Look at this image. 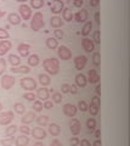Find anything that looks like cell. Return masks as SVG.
I'll return each mask as SVG.
<instances>
[{
	"label": "cell",
	"mask_w": 130,
	"mask_h": 146,
	"mask_svg": "<svg viewBox=\"0 0 130 146\" xmlns=\"http://www.w3.org/2000/svg\"><path fill=\"white\" fill-rule=\"evenodd\" d=\"M44 70L46 71V74L56 76L60 72V61L55 57H49L43 61Z\"/></svg>",
	"instance_id": "obj_1"
},
{
	"label": "cell",
	"mask_w": 130,
	"mask_h": 146,
	"mask_svg": "<svg viewBox=\"0 0 130 146\" xmlns=\"http://www.w3.org/2000/svg\"><path fill=\"white\" fill-rule=\"evenodd\" d=\"M45 26V22H44V16L40 11H37L33 15V17L30 18V28L34 32H38Z\"/></svg>",
	"instance_id": "obj_2"
},
{
	"label": "cell",
	"mask_w": 130,
	"mask_h": 146,
	"mask_svg": "<svg viewBox=\"0 0 130 146\" xmlns=\"http://www.w3.org/2000/svg\"><path fill=\"white\" fill-rule=\"evenodd\" d=\"M20 84H21V88L26 91H34L35 89H38V83L33 78H30V77L21 78Z\"/></svg>",
	"instance_id": "obj_3"
},
{
	"label": "cell",
	"mask_w": 130,
	"mask_h": 146,
	"mask_svg": "<svg viewBox=\"0 0 130 146\" xmlns=\"http://www.w3.org/2000/svg\"><path fill=\"white\" fill-rule=\"evenodd\" d=\"M16 83V79L15 77L11 76V74H3L1 78H0V84H1V88L5 89V90H9L11 89L13 85Z\"/></svg>",
	"instance_id": "obj_4"
},
{
	"label": "cell",
	"mask_w": 130,
	"mask_h": 146,
	"mask_svg": "<svg viewBox=\"0 0 130 146\" xmlns=\"http://www.w3.org/2000/svg\"><path fill=\"white\" fill-rule=\"evenodd\" d=\"M18 15L21 17V20L23 21H30V18H32V10H30L29 5H27V4H21L20 7H18Z\"/></svg>",
	"instance_id": "obj_5"
},
{
	"label": "cell",
	"mask_w": 130,
	"mask_h": 146,
	"mask_svg": "<svg viewBox=\"0 0 130 146\" xmlns=\"http://www.w3.org/2000/svg\"><path fill=\"white\" fill-rule=\"evenodd\" d=\"M100 106H101V101H100V98L97 96H94L90 101V105L88 106V111L90 112L91 116H96L98 111H100Z\"/></svg>",
	"instance_id": "obj_6"
},
{
	"label": "cell",
	"mask_w": 130,
	"mask_h": 146,
	"mask_svg": "<svg viewBox=\"0 0 130 146\" xmlns=\"http://www.w3.org/2000/svg\"><path fill=\"white\" fill-rule=\"evenodd\" d=\"M15 116H13L12 111H5V112H0V125H10Z\"/></svg>",
	"instance_id": "obj_7"
},
{
	"label": "cell",
	"mask_w": 130,
	"mask_h": 146,
	"mask_svg": "<svg viewBox=\"0 0 130 146\" xmlns=\"http://www.w3.org/2000/svg\"><path fill=\"white\" fill-rule=\"evenodd\" d=\"M57 55H59L60 60H62V61H68L72 58V51L66 45L59 46V49H57Z\"/></svg>",
	"instance_id": "obj_8"
},
{
	"label": "cell",
	"mask_w": 130,
	"mask_h": 146,
	"mask_svg": "<svg viewBox=\"0 0 130 146\" xmlns=\"http://www.w3.org/2000/svg\"><path fill=\"white\" fill-rule=\"evenodd\" d=\"M69 130L73 136H78L79 133H80V129H82V124H80V122L78 118H72V119L69 121Z\"/></svg>",
	"instance_id": "obj_9"
},
{
	"label": "cell",
	"mask_w": 130,
	"mask_h": 146,
	"mask_svg": "<svg viewBox=\"0 0 130 146\" xmlns=\"http://www.w3.org/2000/svg\"><path fill=\"white\" fill-rule=\"evenodd\" d=\"M30 135H32L35 140L40 141V140H44L46 138V131L42 127H34L33 129H30Z\"/></svg>",
	"instance_id": "obj_10"
},
{
	"label": "cell",
	"mask_w": 130,
	"mask_h": 146,
	"mask_svg": "<svg viewBox=\"0 0 130 146\" xmlns=\"http://www.w3.org/2000/svg\"><path fill=\"white\" fill-rule=\"evenodd\" d=\"M73 18L78 22V23H86V20H88V10H85V9L82 7L79 11H77V12L74 13Z\"/></svg>",
	"instance_id": "obj_11"
},
{
	"label": "cell",
	"mask_w": 130,
	"mask_h": 146,
	"mask_svg": "<svg viewBox=\"0 0 130 146\" xmlns=\"http://www.w3.org/2000/svg\"><path fill=\"white\" fill-rule=\"evenodd\" d=\"M50 91H49L48 88H45V86H42V88H38L37 90V94H35V96H37V99H39V101H48L49 98H50Z\"/></svg>",
	"instance_id": "obj_12"
},
{
	"label": "cell",
	"mask_w": 130,
	"mask_h": 146,
	"mask_svg": "<svg viewBox=\"0 0 130 146\" xmlns=\"http://www.w3.org/2000/svg\"><path fill=\"white\" fill-rule=\"evenodd\" d=\"M88 63V57L82 55V56H77L74 58V66H75V70L78 71H83L85 66H86Z\"/></svg>",
	"instance_id": "obj_13"
},
{
	"label": "cell",
	"mask_w": 130,
	"mask_h": 146,
	"mask_svg": "<svg viewBox=\"0 0 130 146\" xmlns=\"http://www.w3.org/2000/svg\"><path fill=\"white\" fill-rule=\"evenodd\" d=\"M12 48L11 40H0V57L6 55Z\"/></svg>",
	"instance_id": "obj_14"
},
{
	"label": "cell",
	"mask_w": 130,
	"mask_h": 146,
	"mask_svg": "<svg viewBox=\"0 0 130 146\" xmlns=\"http://www.w3.org/2000/svg\"><path fill=\"white\" fill-rule=\"evenodd\" d=\"M17 51H18L21 57H28L29 56V51H30V45L27 43H21L17 46Z\"/></svg>",
	"instance_id": "obj_15"
},
{
	"label": "cell",
	"mask_w": 130,
	"mask_h": 146,
	"mask_svg": "<svg viewBox=\"0 0 130 146\" xmlns=\"http://www.w3.org/2000/svg\"><path fill=\"white\" fill-rule=\"evenodd\" d=\"M65 9V3L61 1V0H55V1H52V5H51V12L55 13V15H59Z\"/></svg>",
	"instance_id": "obj_16"
},
{
	"label": "cell",
	"mask_w": 130,
	"mask_h": 146,
	"mask_svg": "<svg viewBox=\"0 0 130 146\" xmlns=\"http://www.w3.org/2000/svg\"><path fill=\"white\" fill-rule=\"evenodd\" d=\"M77 107L74 106L73 104H66L63 106V115L67 116V117H71L73 118L75 116V113H77Z\"/></svg>",
	"instance_id": "obj_17"
},
{
	"label": "cell",
	"mask_w": 130,
	"mask_h": 146,
	"mask_svg": "<svg viewBox=\"0 0 130 146\" xmlns=\"http://www.w3.org/2000/svg\"><path fill=\"white\" fill-rule=\"evenodd\" d=\"M35 118H37V116H35V112L34 111H28V112H26L23 115V117L21 118V122H22V124L28 125L33 121H35Z\"/></svg>",
	"instance_id": "obj_18"
},
{
	"label": "cell",
	"mask_w": 130,
	"mask_h": 146,
	"mask_svg": "<svg viewBox=\"0 0 130 146\" xmlns=\"http://www.w3.org/2000/svg\"><path fill=\"white\" fill-rule=\"evenodd\" d=\"M82 46H83V49L85 50V52L91 54V52L94 51V49H95V44L92 43V40H91V39L84 38V39L82 40Z\"/></svg>",
	"instance_id": "obj_19"
},
{
	"label": "cell",
	"mask_w": 130,
	"mask_h": 146,
	"mask_svg": "<svg viewBox=\"0 0 130 146\" xmlns=\"http://www.w3.org/2000/svg\"><path fill=\"white\" fill-rule=\"evenodd\" d=\"M88 82L91 84H97L100 82V74L97 73L96 70H90L88 72Z\"/></svg>",
	"instance_id": "obj_20"
},
{
	"label": "cell",
	"mask_w": 130,
	"mask_h": 146,
	"mask_svg": "<svg viewBox=\"0 0 130 146\" xmlns=\"http://www.w3.org/2000/svg\"><path fill=\"white\" fill-rule=\"evenodd\" d=\"M88 84V78L86 76H84L83 73H78L75 76V85L79 86V88H85Z\"/></svg>",
	"instance_id": "obj_21"
},
{
	"label": "cell",
	"mask_w": 130,
	"mask_h": 146,
	"mask_svg": "<svg viewBox=\"0 0 130 146\" xmlns=\"http://www.w3.org/2000/svg\"><path fill=\"white\" fill-rule=\"evenodd\" d=\"M7 20H9V23L12 25V26H18L21 23V17L18 13H15V12H11L7 15Z\"/></svg>",
	"instance_id": "obj_22"
},
{
	"label": "cell",
	"mask_w": 130,
	"mask_h": 146,
	"mask_svg": "<svg viewBox=\"0 0 130 146\" xmlns=\"http://www.w3.org/2000/svg\"><path fill=\"white\" fill-rule=\"evenodd\" d=\"M38 79H39V83L42 84V86H45V88L48 85H50V83H51L50 76L46 74V73H40L38 76Z\"/></svg>",
	"instance_id": "obj_23"
},
{
	"label": "cell",
	"mask_w": 130,
	"mask_h": 146,
	"mask_svg": "<svg viewBox=\"0 0 130 146\" xmlns=\"http://www.w3.org/2000/svg\"><path fill=\"white\" fill-rule=\"evenodd\" d=\"M29 144V138L27 135H20L15 139V145L16 146H28Z\"/></svg>",
	"instance_id": "obj_24"
},
{
	"label": "cell",
	"mask_w": 130,
	"mask_h": 146,
	"mask_svg": "<svg viewBox=\"0 0 130 146\" xmlns=\"http://www.w3.org/2000/svg\"><path fill=\"white\" fill-rule=\"evenodd\" d=\"M50 25L55 29H59V28H61V27L63 26V20H62L61 17H59V16H52L51 20H50Z\"/></svg>",
	"instance_id": "obj_25"
},
{
	"label": "cell",
	"mask_w": 130,
	"mask_h": 146,
	"mask_svg": "<svg viewBox=\"0 0 130 146\" xmlns=\"http://www.w3.org/2000/svg\"><path fill=\"white\" fill-rule=\"evenodd\" d=\"M49 133L52 136H59L61 133V127L57 123H50L49 124Z\"/></svg>",
	"instance_id": "obj_26"
},
{
	"label": "cell",
	"mask_w": 130,
	"mask_h": 146,
	"mask_svg": "<svg viewBox=\"0 0 130 146\" xmlns=\"http://www.w3.org/2000/svg\"><path fill=\"white\" fill-rule=\"evenodd\" d=\"M10 71L12 73H20V74H27L29 73L30 68L28 66H17V67H11Z\"/></svg>",
	"instance_id": "obj_27"
},
{
	"label": "cell",
	"mask_w": 130,
	"mask_h": 146,
	"mask_svg": "<svg viewBox=\"0 0 130 146\" xmlns=\"http://www.w3.org/2000/svg\"><path fill=\"white\" fill-rule=\"evenodd\" d=\"M9 62H10V65H11V67H17V66H21V58H20V56H17V55H13V54H11V55H9Z\"/></svg>",
	"instance_id": "obj_28"
},
{
	"label": "cell",
	"mask_w": 130,
	"mask_h": 146,
	"mask_svg": "<svg viewBox=\"0 0 130 146\" xmlns=\"http://www.w3.org/2000/svg\"><path fill=\"white\" fill-rule=\"evenodd\" d=\"M40 62V58L37 54H33V55H29L28 56V66L30 67H37Z\"/></svg>",
	"instance_id": "obj_29"
},
{
	"label": "cell",
	"mask_w": 130,
	"mask_h": 146,
	"mask_svg": "<svg viewBox=\"0 0 130 146\" xmlns=\"http://www.w3.org/2000/svg\"><path fill=\"white\" fill-rule=\"evenodd\" d=\"M73 16H74V13L72 12V10H69L68 7L63 9V11H62V17H63V20L66 22H71L72 20H73Z\"/></svg>",
	"instance_id": "obj_30"
},
{
	"label": "cell",
	"mask_w": 130,
	"mask_h": 146,
	"mask_svg": "<svg viewBox=\"0 0 130 146\" xmlns=\"http://www.w3.org/2000/svg\"><path fill=\"white\" fill-rule=\"evenodd\" d=\"M17 130H18V127L15 125V124H10L9 127H6V128H5V135H6V138L13 136Z\"/></svg>",
	"instance_id": "obj_31"
},
{
	"label": "cell",
	"mask_w": 130,
	"mask_h": 146,
	"mask_svg": "<svg viewBox=\"0 0 130 146\" xmlns=\"http://www.w3.org/2000/svg\"><path fill=\"white\" fill-rule=\"evenodd\" d=\"M35 121H37V123H38L39 127H45V125H48V123H49V116H46V115L37 116Z\"/></svg>",
	"instance_id": "obj_32"
},
{
	"label": "cell",
	"mask_w": 130,
	"mask_h": 146,
	"mask_svg": "<svg viewBox=\"0 0 130 146\" xmlns=\"http://www.w3.org/2000/svg\"><path fill=\"white\" fill-rule=\"evenodd\" d=\"M13 111H15L17 115H24L26 106L22 102H16V104H13Z\"/></svg>",
	"instance_id": "obj_33"
},
{
	"label": "cell",
	"mask_w": 130,
	"mask_h": 146,
	"mask_svg": "<svg viewBox=\"0 0 130 146\" xmlns=\"http://www.w3.org/2000/svg\"><path fill=\"white\" fill-rule=\"evenodd\" d=\"M91 29H92V22H86L82 29V35L84 38H86V36L91 33Z\"/></svg>",
	"instance_id": "obj_34"
},
{
	"label": "cell",
	"mask_w": 130,
	"mask_h": 146,
	"mask_svg": "<svg viewBox=\"0 0 130 146\" xmlns=\"http://www.w3.org/2000/svg\"><path fill=\"white\" fill-rule=\"evenodd\" d=\"M46 46H48V49L55 50V49L59 48V42H57V39H55V38H48L46 39Z\"/></svg>",
	"instance_id": "obj_35"
},
{
	"label": "cell",
	"mask_w": 130,
	"mask_h": 146,
	"mask_svg": "<svg viewBox=\"0 0 130 146\" xmlns=\"http://www.w3.org/2000/svg\"><path fill=\"white\" fill-rule=\"evenodd\" d=\"M86 128H88V130L90 131V133H92V131H95L96 129V119L95 118H88L86 119Z\"/></svg>",
	"instance_id": "obj_36"
},
{
	"label": "cell",
	"mask_w": 130,
	"mask_h": 146,
	"mask_svg": "<svg viewBox=\"0 0 130 146\" xmlns=\"http://www.w3.org/2000/svg\"><path fill=\"white\" fill-rule=\"evenodd\" d=\"M29 4H30L29 7H33L35 10H40L44 6V0H30Z\"/></svg>",
	"instance_id": "obj_37"
},
{
	"label": "cell",
	"mask_w": 130,
	"mask_h": 146,
	"mask_svg": "<svg viewBox=\"0 0 130 146\" xmlns=\"http://www.w3.org/2000/svg\"><path fill=\"white\" fill-rule=\"evenodd\" d=\"M91 61L94 63V66H96V67H100L101 65V55L100 52H94L92 54V57H91Z\"/></svg>",
	"instance_id": "obj_38"
},
{
	"label": "cell",
	"mask_w": 130,
	"mask_h": 146,
	"mask_svg": "<svg viewBox=\"0 0 130 146\" xmlns=\"http://www.w3.org/2000/svg\"><path fill=\"white\" fill-rule=\"evenodd\" d=\"M43 102L39 101V100H35L33 101V111L34 112H42L43 111Z\"/></svg>",
	"instance_id": "obj_39"
},
{
	"label": "cell",
	"mask_w": 130,
	"mask_h": 146,
	"mask_svg": "<svg viewBox=\"0 0 130 146\" xmlns=\"http://www.w3.org/2000/svg\"><path fill=\"white\" fill-rule=\"evenodd\" d=\"M23 99H26L27 101H35L37 96H35V94L33 91H27V93L23 94Z\"/></svg>",
	"instance_id": "obj_40"
},
{
	"label": "cell",
	"mask_w": 130,
	"mask_h": 146,
	"mask_svg": "<svg viewBox=\"0 0 130 146\" xmlns=\"http://www.w3.org/2000/svg\"><path fill=\"white\" fill-rule=\"evenodd\" d=\"M62 94L61 93H52V102L53 104H61L62 102Z\"/></svg>",
	"instance_id": "obj_41"
},
{
	"label": "cell",
	"mask_w": 130,
	"mask_h": 146,
	"mask_svg": "<svg viewBox=\"0 0 130 146\" xmlns=\"http://www.w3.org/2000/svg\"><path fill=\"white\" fill-rule=\"evenodd\" d=\"M92 43L94 44H96L98 45L101 43V38H100V31L96 29L95 32H94V34H92Z\"/></svg>",
	"instance_id": "obj_42"
},
{
	"label": "cell",
	"mask_w": 130,
	"mask_h": 146,
	"mask_svg": "<svg viewBox=\"0 0 130 146\" xmlns=\"http://www.w3.org/2000/svg\"><path fill=\"white\" fill-rule=\"evenodd\" d=\"M13 141H15V139H13V136H10V138H4L0 143H1L3 146H12L13 145Z\"/></svg>",
	"instance_id": "obj_43"
},
{
	"label": "cell",
	"mask_w": 130,
	"mask_h": 146,
	"mask_svg": "<svg viewBox=\"0 0 130 146\" xmlns=\"http://www.w3.org/2000/svg\"><path fill=\"white\" fill-rule=\"evenodd\" d=\"M18 130L21 131V134H22V135H27V136H28V135L30 134V129H29V127H28V125L22 124L21 127H18Z\"/></svg>",
	"instance_id": "obj_44"
},
{
	"label": "cell",
	"mask_w": 130,
	"mask_h": 146,
	"mask_svg": "<svg viewBox=\"0 0 130 146\" xmlns=\"http://www.w3.org/2000/svg\"><path fill=\"white\" fill-rule=\"evenodd\" d=\"M6 71V60L5 58H0V76L5 74Z\"/></svg>",
	"instance_id": "obj_45"
},
{
	"label": "cell",
	"mask_w": 130,
	"mask_h": 146,
	"mask_svg": "<svg viewBox=\"0 0 130 146\" xmlns=\"http://www.w3.org/2000/svg\"><path fill=\"white\" fill-rule=\"evenodd\" d=\"M10 38V34H9V32L4 28H0V39L1 40H9Z\"/></svg>",
	"instance_id": "obj_46"
},
{
	"label": "cell",
	"mask_w": 130,
	"mask_h": 146,
	"mask_svg": "<svg viewBox=\"0 0 130 146\" xmlns=\"http://www.w3.org/2000/svg\"><path fill=\"white\" fill-rule=\"evenodd\" d=\"M78 108L82 112H86L88 111V104L84 101V100H80L78 102Z\"/></svg>",
	"instance_id": "obj_47"
},
{
	"label": "cell",
	"mask_w": 130,
	"mask_h": 146,
	"mask_svg": "<svg viewBox=\"0 0 130 146\" xmlns=\"http://www.w3.org/2000/svg\"><path fill=\"white\" fill-rule=\"evenodd\" d=\"M53 35H55V39L59 40V39H62V38H63L65 33H63V31L59 28V29H55V31H53Z\"/></svg>",
	"instance_id": "obj_48"
},
{
	"label": "cell",
	"mask_w": 130,
	"mask_h": 146,
	"mask_svg": "<svg viewBox=\"0 0 130 146\" xmlns=\"http://www.w3.org/2000/svg\"><path fill=\"white\" fill-rule=\"evenodd\" d=\"M69 85L71 84H67V83L62 84V86H61V94H68L69 93Z\"/></svg>",
	"instance_id": "obj_49"
},
{
	"label": "cell",
	"mask_w": 130,
	"mask_h": 146,
	"mask_svg": "<svg viewBox=\"0 0 130 146\" xmlns=\"http://www.w3.org/2000/svg\"><path fill=\"white\" fill-rule=\"evenodd\" d=\"M69 143H71V145L72 146H78L79 145V143H80V140H79V138L78 136H73L71 140H69Z\"/></svg>",
	"instance_id": "obj_50"
},
{
	"label": "cell",
	"mask_w": 130,
	"mask_h": 146,
	"mask_svg": "<svg viewBox=\"0 0 130 146\" xmlns=\"http://www.w3.org/2000/svg\"><path fill=\"white\" fill-rule=\"evenodd\" d=\"M43 107L45 108V110H50L51 107H53V102L52 101H44V104H43Z\"/></svg>",
	"instance_id": "obj_51"
},
{
	"label": "cell",
	"mask_w": 130,
	"mask_h": 146,
	"mask_svg": "<svg viewBox=\"0 0 130 146\" xmlns=\"http://www.w3.org/2000/svg\"><path fill=\"white\" fill-rule=\"evenodd\" d=\"M69 93H72V94H77L78 93V88H77V85L75 84H72V85H69Z\"/></svg>",
	"instance_id": "obj_52"
},
{
	"label": "cell",
	"mask_w": 130,
	"mask_h": 146,
	"mask_svg": "<svg viewBox=\"0 0 130 146\" xmlns=\"http://www.w3.org/2000/svg\"><path fill=\"white\" fill-rule=\"evenodd\" d=\"M80 146H91V143L89 141L88 139H83V140H80V143H79Z\"/></svg>",
	"instance_id": "obj_53"
},
{
	"label": "cell",
	"mask_w": 130,
	"mask_h": 146,
	"mask_svg": "<svg viewBox=\"0 0 130 146\" xmlns=\"http://www.w3.org/2000/svg\"><path fill=\"white\" fill-rule=\"evenodd\" d=\"M73 5L77 6V7H82L84 5V0H74L73 1Z\"/></svg>",
	"instance_id": "obj_54"
},
{
	"label": "cell",
	"mask_w": 130,
	"mask_h": 146,
	"mask_svg": "<svg viewBox=\"0 0 130 146\" xmlns=\"http://www.w3.org/2000/svg\"><path fill=\"white\" fill-rule=\"evenodd\" d=\"M50 146H62V144H61V141H60L59 139H55V140L51 141Z\"/></svg>",
	"instance_id": "obj_55"
},
{
	"label": "cell",
	"mask_w": 130,
	"mask_h": 146,
	"mask_svg": "<svg viewBox=\"0 0 130 146\" xmlns=\"http://www.w3.org/2000/svg\"><path fill=\"white\" fill-rule=\"evenodd\" d=\"M95 22L97 26H100V13H98V11L95 12Z\"/></svg>",
	"instance_id": "obj_56"
},
{
	"label": "cell",
	"mask_w": 130,
	"mask_h": 146,
	"mask_svg": "<svg viewBox=\"0 0 130 146\" xmlns=\"http://www.w3.org/2000/svg\"><path fill=\"white\" fill-rule=\"evenodd\" d=\"M91 146H102V143H101V140L100 139H96L94 143L91 144Z\"/></svg>",
	"instance_id": "obj_57"
},
{
	"label": "cell",
	"mask_w": 130,
	"mask_h": 146,
	"mask_svg": "<svg viewBox=\"0 0 130 146\" xmlns=\"http://www.w3.org/2000/svg\"><path fill=\"white\" fill-rule=\"evenodd\" d=\"M95 91H96L97 96H100V95H101V85H100V84H97V85H96V88H95Z\"/></svg>",
	"instance_id": "obj_58"
},
{
	"label": "cell",
	"mask_w": 130,
	"mask_h": 146,
	"mask_svg": "<svg viewBox=\"0 0 130 146\" xmlns=\"http://www.w3.org/2000/svg\"><path fill=\"white\" fill-rule=\"evenodd\" d=\"M100 5V1H98V0H90V6H98Z\"/></svg>",
	"instance_id": "obj_59"
},
{
	"label": "cell",
	"mask_w": 130,
	"mask_h": 146,
	"mask_svg": "<svg viewBox=\"0 0 130 146\" xmlns=\"http://www.w3.org/2000/svg\"><path fill=\"white\" fill-rule=\"evenodd\" d=\"M95 136H96V139H100V136H101V130L95 129Z\"/></svg>",
	"instance_id": "obj_60"
},
{
	"label": "cell",
	"mask_w": 130,
	"mask_h": 146,
	"mask_svg": "<svg viewBox=\"0 0 130 146\" xmlns=\"http://www.w3.org/2000/svg\"><path fill=\"white\" fill-rule=\"evenodd\" d=\"M33 146H44V145H43L42 141H37V143H34V144H33Z\"/></svg>",
	"instance_id": "obj_61"
},
{
	"label": "cell",
	"mask_w": 130,
	"mask_h": 146,
	"mask_svg": "<svg viewBox=\"0 0 130 146\" xmlns=\"http://www.w3.org/2000/svg\"><path fill=\"white\" fill-rule=\"evenodd\" d=\"M5 16V11H3V10H0V18Z\"/></svg>",
	"instance_id": "obj_62"
},
{
	"label": "cell",
	"mask_w": 130,
	"mask_h": 146,
	"mask_svg": "<svg viewBox=\"0 0 130 146\" xmlns=\"http://www.w3.org/2000/svg\"><path fill=\"white\" fill-rule=\"evenodd\" d=\"M1 108H3V105L0 104V112H1Z\"/></svg>",
	"instance_id": "obj_63"
}]
</instances>
